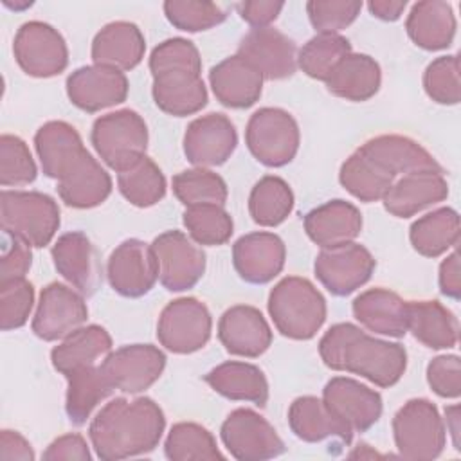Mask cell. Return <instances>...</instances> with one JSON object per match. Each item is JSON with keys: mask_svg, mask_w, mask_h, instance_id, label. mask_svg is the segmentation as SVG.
Listing matches in <instances>:
<instances>
[{"mask_svg": "<svg viewBox=\"0 0 461 461\" xmlns=\"http://www.w3.org/2000/svg\"><path fill=\"white\" fill-rule=\"evenodd\" d=\"M164 429L166 418L158 403L148 396L131 402L121 396L95 414L88 438L99 459L119 461L155 450Z\"/></svg>", "mask_w": 461, "mask_h": 461, "instance_id": "6da1fadb", "label": "cell"}, {"mask_svg": "<svg viewBox=\"0 0 461 461\" xmlns=\"http://www.w3.org/2000/svg\"><path fill=\"white\" fill-rule=\"evenodd\" d=\"M319 355L330 369L358 375L378 387L398 384L407 369L402 344L371 337L351 322L331 326L319 342Z\"/></svg>", "mask_w": 461, "mask_h": 461, "instance_id": "7a4b0ae2", "label": "cell"}, {"mask_svg": "<svg viewBox=\"0 0 461 461\" xmlns=\"http://www.w3.org/2000/svg\"><path fill=\"white\" fill-rule=\"evenodd\" d=\"M149 70L153 76L151 95L164 113L185 117L207 104L202 58L193 41L169 38L158 43L151 50Z\"/></svg>", "mask_w": 461, "mask_h": 461, "instance_id": "3957f363", "label": "cell"}, {"mask_svg": "<svg viewBox=\"0 0 461 461\" xmlns=\"http://www.w3.org/2000/svg\"><path fill=\"white\" fill-rule=\"evenodd\" d=\"M268 313L277 331L294 340H310L326 321V299L312 281L283 277L268 294Z\"/></svg>", "mask_w": 461, "mask_h": 461, "instance_id": "277c9868", "label": "cell"}, {"mask_svg": "<svg viewBox=\"0 0 461 461\" xmlns=\"http://www.w3.org/2000/svg\"><path fill=\"white\" fill-rule=\"evenodd\" d=\"M0 225L31 247H45L59 229L56 200L40 191H9L0 194Z\"/></svg>", "mask_w": 461, "mask_h": 461, "instance_id": "5b68a950", "label": "cell"}, {"mask_svg": "<svg viewBox=\"0 0 461 461\" xmlns=\"http://www.w3.org/2000/svg\"><path fill=\"white\" fill-rule=\"evenodd\" d=\"M393 436L400 456L411 461L436 459L447 445L445 420L427 398H412L396 411Z\"/></svg>", "mask_w": 461, "mask_h": 461, "instance_id": "8992f818", "label": "cell"}, {"mask_svg": "<svg viewBox=\"0 0 461 461\" xmlns=\"http://www.w3.org/2000/svg\"><path fill=\"white\" fill-rule=\"evenodd\" d=\"M90 140L99 158L119 173L146 155L148 126L135 110L124 108L97 117Z\"/></svg>", "mask_w": 461, "mask_h": 461, "instance_id": "52a82bcc", "label": "cell"}, {"mask_svg": "<svg viewBox=\"0 0 461 461\" xmlns=\"http://www.w3.org/2000/svg\"><path fill=\"white\" fill-rule=\"evenodd\" d=\"M245 142L258 162L267 167H281L297 155L301 133L292 113L283 108L265 106L250 115Z\"/></svg>", "mask_w": 461, "mask_h": 461, "instance_id": "ba28073f", "label": "cell"}, {"mask_svg": "<svg viewBox=\"0 0 461 461\" xmlns=\"http://www.w3.org/2000/svg\"><path fill=\"white\" fill-rule=\"evenodd\" d=\"M212 331L207 306L194 297H180L164 306L157 322V339L171 353L189 355L202 349Z\"/></svg>", "mask_w": 461, "mask_h": 461, "instance_id": "9c48e42d", "label": "cell"}, {"mask_svg": "<svg viewBox=\"0 0 461 461\" xmlns=\"http://www.w3.org/2000/svg\"><path fill=\"white\" fill-rule=\"evenodd\" d=\"M13 54L20 68L32 77H52L68 65L65 38L50 23L31 20L20 25L13 40Z\"/></svg>", "mask_w": 461, "mask_h": 461, "instance_id": "30bf717a", "label": "cell"}, {"mask_svg": "<svg viewBox=\"0 0 461 461\" xmlns=\"http://www.w3.org/2000/svg\"><path fill=\"white\" fill-rule=\"evenodd\" d=\"M229 454L240 461H263L281 456L286 447L274 425L252 409L232 411L220 429Z\"/></svg>", "mask_w": 461, "mask_h": 461, "instance_id": "8fae6325", "label": "cell"}, {"mask_svg": "<svg viewBox=\"0 0 461 461\" xmlns=\"http://www.w3.org/2000/svg\"><path fill=\"white\" fill-rule=\"evenodd\" d=\"M151 250L158 268V281L169 292L193 288L205 272V252L182 230L158 234Z\"/></svg>", "mask_w": 461, "mask_h": 461, "instance_id": "7c38bea8", "label": "cell"}, {"mask_svg": "<svg viewBox=\"0 0 461 461\" xmlns=\"http://www.w3.org/2000/svg\"><path fill=\"white\" fill-rule=\"evenodd\" d=\"M375 267L373 254L364 245L351 241L321 249L313 263V272L330 294L344 297L366 285Z\"/></svg>", "mask_w": 461, "mask_h": 461, "instance_id": "4fadbf2b", "label": "cell"}, {"mask_svg": "<svg viewBox=\"0 0 461 461\" xmlns=\"http://www.w3.org/2000/svg\"><path fill=\"white\" fill-rule=\"evenodd\" d=\"M88 319L85 295L63 283H49L32 317V333L47 342L63 340Z\"/></svg>", "mask_w": 461, "mask_h": 461, "instance_id": "5bb4252c", "label": "cell"}, {"mask_svg": "<svg viewBox=\"0 0 461 461\" xmlns=\"http://www.w3.org/2000/svg\"><path fill=\"white\" fill-rule=\"evenodd\" d=\"M101 367L113 389L139 394L160 378L166 367V355L153 344H128L110 351Z\"/></svg>", "mask_w": 461, "mask_h": 461, "instance_id": "9a60e30c", "label": "cell"}, {"mask_svg": "<svg viewBox=\"0 0 461 461\" xmlns=\"http://www.w3.org/2000/svg\"><path fill=\"white\" fill-rule=\"evenodd\" d=\"M106 277L113 292L122 297L146 295L158 279L151 245L135 238L119 243L108 258Z\"/></svg>", "mask_w": 461, "mask_h": 461, "instance_id": "2e32d148", "label": "cell"}, {"mask_svg": "<svg viewBox=\"0 0 461 461\" xmlns=\"http://www.w3.org/2000/svg\"><path fill=\"white\" fill-rule=\"evenodd\" d=\"M128 90L126 74L104 65H85L67 77V95L70 103L88 113L121 104L126 101Z\"/></svg>", "mask_w": 461, "mask_h": 461, "instance_id": "e0dca14e", "label": "cell"}, {"mask_svg": "<svg viewBox=\"0 0 461 461\" xmlns=\"http://www.w3.org/2000/svg\"><path fill=\"white\" fill-rule=\"evenodd\" d=\"M322 402L351 432L369 430L382 416V396L348 376L331 378L322 389Z\"/></svg>", "mask_w": 461, "mask_h": 461, "instance_id": "ac0fdd59", "label": "cell"}, {"mask_svg": "<svg viewBox=\"0 0 461 461\" xmlns=\"http://www.w3.org/2000/svg\"><path fill=\"white\" fill-rule=\"evenodd\" d=\"M238 146V133L223 113H207L187 124L184 133V155L196 167L225 164Z\"/></svg>", "mask_w": 461, "mask_h": 461, "instance_id": "d6986e66", "label": "cell"}, {"mask_svg": "<svg viewBox=\"0 0 461 461\" xmlns=\"http://www.w3.org/2000/svg\"><path fill=\"white\" fill-rule=\"evenodd\" d=\"M236 54L249 59L261 72L263 79H286L297 70L295 41L274 27L247 32Z\"/></svg>", "mask_w": 461, "mask_h": 461, "instance_id": "ffe728a7", "label": "cell"}, {"mask_svg": "<svg viewBox=\"0 0 461 461\" xmlns=\"http://www.w3.org/2000/svg\"><path fill=\"white\" fill-rule=\"evenodd\" d=\"M61 277L83 295H92L101 285V263L90 238L81 230L61 234L50 249Z\"/></svg>", "mask_w": 461, "mask_h": 461, "instance_id": "44dd1931", "label": "cell"}, {"mask_svg": "<svg viewBox=\"0 0 461 461\" xmlns=\"http://www.w3.org/2000/svg\"><path fill=\"white\" fill-rule=\"evenodd\" d=\"M286 259L285 241L274 232H249L234 241L232 263L240 277L252 285L270 283Z\"/></svg>", "mask_w": 461, "mask_h": 461, "instance_id": "7402d4cb", "label": "cell"}, {"mask_svg": "<svg viewBox=\"0 0 461 461\" xmlns=\"http://www.w3.org/2000/svg\"><path fill=\"white\" fill-rule=\"evenodd\" d=\"M218 339L230 355L256 358L270 348L272 330L258 308L236 304L221 313Z\"/></svg>", "mask_w": 461, "mask_h": 461, "instance_id": "603a6c76", "label": "cell"}, {"mask_svg": "<svg viewBox=\"0 0 461 461\" xmlns=\"http://www.w3.org/2000/svg\"><path fill=\"white\" fill-rule=\"evenodd\" d=\"M214 97L227 108H249L263 92L261 72L243 56L234 54L221 59L209 72Z\"/></svg>", "mask_w": 461, "mask_h": 461, "instance_id": "cb8c5ba5", "label": "cell"}, {"mask_svg": "<svg viewBox=\"0 0 461 461\" xmlns=\"http://www.w3.org/2000/svg\"><path fill=\"white\" fill-rule=\"evenodd\" d=\"M393 178L420 171L443 173L438 160L416 140L403 135H378L358 148Z\"/></svg>", "mask_w": 461, "mask_h": 461, "instance_id": "d4e9b609", "label": "cell"}, {"mask_svg": "<svg viewBox=\"0 0 461 461\" xmlns=\"http://www.w3.org/2000/svg\"><path fill=\"white\" fill-rule=\"evenodd\" d=\"M56 182V189L61 202L74 209L97 207L112 193L110 175L88 153V149L83 155H79Z\"/></svg>", "mask_w": 461, "mask_h": 461, "instance_id": "484cf974", "label": "cell"}, {"mask_svg": "<svg viewBox=\"0 0 461 461\" xmlns=\"http://www.w3.org/2000/svg\"><path fill=\"white\" fill-rule=\"evenodd\" d=\"M304 230L321 249L351 243L362 230V214L346 200H330L304 214Z\"/></svg>", "mask_w": 461, "mask_h": 461, "instance_id": "4316f807", "label": "cell"}, {"mask_svg": "<svg viewBox=\"0 0 461 461\" xmlns=\"http://www.w3.org/2000/svg\"><path fill=\"white\" fill-rule=\"evenodd\" d=\"M448 196V182L443 173L420 171L400 176L382 198L384 207L396 218H411L416 212L443 202Z\"/></svg>", "mask_w": 461, "mask_h": 461, "instance_id": "83f0119b", "label": "cell"}, {"mask_svg": "<svg viewBox=\"0 0 461 461\" xmlns=\"http://www.w3.org/2000/svg\"><path fill=\"white\" fill-rule=\"evenodd\" d=\"M405 299L387 288H369L358 294L351 304L355 319L369 331L385 337H403L409 326Z\"/></svg>", "mask_w": 461, "mask_h": 461, "instance_id": "f1b7e54d", "label": "cell"}, {"mask_svg": "<svg viewBox=\"0 0 461 461\" xmlns=\"http://www.w3.org/2000/svg\"><path fill=\"white\" fill-rule=\"evenodd\" d=\"M146 52L142 31L131 22H110L92 40L90 56L95 65L117 68L121 72L135 68Z\"/></svg>", "mask_w": 461, "mask_h": 461, "instance_id": "f546056e", "label": "cell"}, {"mask_svg": "<svg viewBox=\"0 0 461 461\" xmlns=\"http://www.w3.org/2000/svg\"><path fill=\"white\" fill-rule=\"evenodd\" d=\"M456 14L450 4L439 0L416 2L405 22V29L414 45L425 50L447 49L456 36Z\"/></svg>", "mask_w": 461, "mask_h": 461, "instance_id": "4dcf8cb0", "label": "cell"}, {"mask_svg": "<svg viewBox=\"0 0 461 461\" xmlns=\"http://www.w3.org/2000/svg\"><path fill=\"white\" fill-rule=\"evenodd\" d=\"M34 148L43 175L58 180L86 151L77 130L65 121H49L38 128Z\"/></svg>", "mask_w": 461, "mask_h": 461, "instance_id": "1f68e13d", "label": "cell"}, {"mask_svg": "<svg viewBox=\"0 0 461 461\" xmlns=\"http://www.w3.org/2000/svg\"><path fill=\"white\" fill-rule=\"evenodd\" d=\"M112 351V337L99 324L81 326L67 335L50 351V362L58 373L68 376L72 371L94 366Z\"/></svg>", "mask_w": 461, "mask_h": 461, "instance_id": "d6a6232c", "label": "cell"}, {"mask_svg": "<svg viewBox=\"0 0 461 461\" xmlns=\"http://www.w3.org/2000/svg\"><path fill=\"white\" fill-rule=\"evenodd\" d=\"M288 425L299 439L308 443L337 438L349 445L353 439V432L317 396L295 398L288 409Z\"/></svg>", "mask_w": 461, "mask_h": 461, "instance_id": "836d02e7", "label": "cell"}, {"mask_svg": "<svg viewBox=\"0 0 461 461\" xmlns=\"http://www.w3.org/2000/svg\"><path fill=\"white\" fill-rule=\"evenodd\" d=\"M203 380L212 391L229 400L252 402L259 407H265L268 402V382L254 364L229 360L212 367Z\"/></svg>", "mask_w": 461, "mask_h": 461, "instance_id": "e575fe53", "label": "cell"}, {"mask_svg": "<svg viewBox=\"0 0 461 461\" xmlns=\"http://www.w3.org/2000/svg\"><path fill=\"white\" fill-rule=\"evenodd\" d=\"M324 83L333 95L360 103L371 99L380 90L382 70L375 58L349 52L339 61Z\"/></svg>", "mask_w": 461, "mask_h": 461, "instance_id": "d590c367", "label": "cell"}, {"mask_svg": "<svg viewBox=\"0 0 461 461\" xmlns=\"http://www.w3.org/2000/svg\"><path fill=\"white\" fill-rule=\"evenodd\" d=\"M407 308V331H411L418 342L430 349H448L457 344V317L439 301H409Z\"/></svg>", "mask_w": 461, "mask_h": 461, "instance_id": "8d00e7d4", "label": "cell"}, {"mask_svg": "<svg viewBox=\"0 0 461 461\" xmlns=\"http://www.w3.org/2000/svg\"><path fill=\"white\" fill-rule=\"evenodd\" d=\"M65 378H67L65 411L68 420L74 425L86 423L92 411L103 400H106L113 391V385L110 384L103 367L97 364L76 369Z\"/></svg>", "mask_w": 461, "mask_h": 461, "instance_id": "74e56055", "label": "cell"}, {"mask_svg": "<svg viewBox=\"0 0 461 461\" xmlns=\"http://www.w3.org/2000/svg\"><path fill=\"white\" fill-rule=\"evenodd\" d=\"M412 249L425 258H438L459 241V214L452 207H439L418 218L409 229Z\"/></svg>", "mask_w": 461, "mask_h": 461, "instance_id": "f35d334b", "label": "cell"}, {"mask_svg": "<svg viewBox=\"0 0 461 461\" xmlns=\"http://www.w3.org/2000/svg\"><path fill=\"white\" fill-rule=\"evenodd\" d=\"M339 182L349 194H353L360 202L369 203L382 200L389 187L394 184V178L367 155L357 149L340 166Z\"/></svg>", "mask_w": 461, "mask_h": 461, "instance_id": "ab89813d", "label": "cell"}, {"mask_svg": "<svg viewBox=\"0 0 461 461\" xmlns=\"http://www.w3.org/2000/svg\"><path fill=\"white\" fill-rule=\"evenodd\" d=\"M294 193L290 185L276 175L259 178L249 196V212L261 227H276L283 223L294 209Z\"/></svg>", "mask_w": 461, "mask_h": 461, "instance_id": "60d3db41", "label": "cell"}, {"mask_svg": "<svg viewBox=\"0 0 461 461\" xmlns=\"http://www.w3.org/2000/svg\"><path fill=\"white\" fill-rule=\"evenodd\" d=\"M121 194L135 207H151L166 196V176L162 169L148 157H140L128 169L117 173Z\"/></svg>", "mask_w": 461, "mask_h": 461, "instance_id": "b9f144b4", "label": "cell"}, {"mask_svg": "<svg viewBox=\"0 0 461 461\" xmlns=\"http://www.w3.org/2000/svg\"><path fill=\"white\" fill-rule=\"evenodd\" d=\"M166 457L171 461L223 459L214 436L202 425L180 421L171 427L164 443Z\"/></svg>", "mask_w": 461, "mask_h": 461, "instance_id": "7bdbcfd3", "label": "cell"}, {"mask_svg": "<svg viewBox=\"0 0 461 461\" xmlns=\"http://www.w3.org/2000/svg\"><path fill=\"white\" fill-rule=\"evenodd\" d=\"M351 52V43L342 34L317 32L297 52V67L310 77L326 81L339 61Z\"/></svg>", "mask_w": 461, "mask_h": 461, "instance_id": "ee69618b", "label": "cell"}, {"mask_svg": "<svg viewBox=\"0 0 461 461\" xmlns=\"http://www.w3.org/2000/svg\"><path fill=\"white\" fill-rule=\"evenodd\" d=\"M171 185L175 196L185 207L200 203L225 205L229 194L225 180L207 167H193L180 171L173 176Z\"/></svg>", "mask_w": 461, "mask_h": 461, "instance_id": "f6af8a7d", "label": "cell"}, {"mask_svg": "<svg viewBox=\"0 0 461 461\" xmlns=\"http://www.w3.org/2000/svg\"><path fill=\"white\" fill-rule=\"evenodd\" d=\"M184 227L198 245H223L234 232L230 214L218 203L191 205L182 214Z\"/></svg>", "mask_w": 461, "mask_h": 461, "instance_id": "bcb514c9", "label": "cell"}, {"mask_svg": "<svg viewBox=\"0 0 461 461\" xmlns=\"http://www.w3.org/2000/svg\"><path fill=\"white\" fill-rule=\"evenodd\" d=\"M36 175L38 167L25 140L4 133L0 137V184L4 187L27 185L34 182Z\"/></svg>", "mask_w": 461, "mask_h": 461, "instance_id": "7dc6e473", "label": "cell"}, {"mask_svg": "<svg viewBox=\"0 0 461 461\" xmlns=\"http://www.w3.org/2000/svg\"><path fill=\"white\" fill-rule=\"evenodd\" d=\"M164 14L167 22L185 32H200L220 25L227 14L214 2L193 0H167L164 2Z\"/></svg>", "mask_w": 461, "mask_h": 461, "instance_id": "c3c4849f", "label": "cell"}, {"mask_svg": "<svg viewBox=\"0 0 461 461\" xmlns=\"http://www.w3.org/2000/svg\"><path fill=\"white\" fill-rule=\"evenodd\" d=\"M423 88L438 104H457L461 99L459 58L450 54L430 61L423 72Z\"/></svg>", "mask_w": 461, "mask_h": 461, "instance_id": "681fc988", "label": "cell"}, {"mask_svg": "<svg viewBox=\"0 0 461 461\" xmlns=\"http://www.w3.org/2000/svg\"><path fill=\"white\" fill-rule=\"evenodd\" d=\"M34 304V286L25 277L0 283V328L4 331L22 328Z\"/></svg>", "mask_w": 461, "mask_h": 461, "instance_id": "f907efd6", "label": "cell"}, {"mask_svg": "<svg viewBox=\"0 0 461 461\" xmlns=\"http://www.w3.org/2000/svg\"><path fill=\"white\" fill-rule=\"evenodd\" d=\"M360 9L362 2L358 0H310L306 4L312 27L326 34H339V31L351 25Z\"/></svg>", "mask_w": 461, "mask_h": 461, "instance_id": "816d5d0a", "label": "cell"}, {"mask_svg": "<svg viewBox=\"0 0 461 461\" xmlns=\"http://www.w3.org/2000/svg\"><path fill=\"white\" fill-rule=\"evenodd\" d=\"M427 384L441 398H459L461 362L457 355H439L427 366Z\"/></svg>", "mask_w": 461, "mask_h": 461, "instance_id": "f5cc1de1", "label": "cell"}, {"mask_svg": "<svg viewBox=\"0 0 461 461\" xmlns=\"http://www.w3.org/2000/svg\"><path fill=\"white\" fill-rule=\"evenodd\" d=\"M4 232V230H2ZM32 265L31 245L22 241L20 238L4 232L2 258H0V283L25 277Z\"/></svg>", "mask_w": 461, "mask_h": 461, "instance_id": "db71d44e", "label": "cell"}, {"mask_svg": "<svg viewBox=\"0 0 461 461\" xmlns=\"http://www.w3.org/2000/svg\"><path fill=\"white\" fill-rule=\"evenodd\" d=\"M43 459L45 461H59V459L90 461L92 454L86 439L77 432H70L56 438L43 452Z\"/></svg>", "mask_w": 461, "mask_h": 461, "instance_id": "11a10c76", "label": "cell"}, {"mask_svg": "<svg viewBox=\"0 0 461 461\" xmlns=\"http://www.w3.org/2000/svg\"><path fill=\"white\" fill-rule=\"evenodd\" d=\"M283 7H285L283 2H274V0H247L236 5L240 16L252 29L270 27V23L279 16Z\"/></svg>", "mask_w": 461, "mask_h": 461, "instance_id": "9f6ffc18", "label": "cell"}, {"mask_svg": "<svg viewBox=\"0 0 461 461\" xmlns=\"http://www.w3.org/2000/svg\"><path fill=\"white\" fill-rule=\"evenodd\" d=\"M31 443L18 432L4 429L0 432V459L2 461H34Z\"/></svg>", "mask_w": 461, "mask_h": 461, "instance_id": "6f0895ef", "label": "cell"}, {"mask_svg": "<svg viewBox=\"0 0 461 461\" xmlns=\"http://www.w3.org/2000/svg\"><path fill=\"white\" fill-rule=\"evenodd\" d=\"M439 290L443 295L457 301L461 295V276H459V256L457 252L448 254L439 265Z\"/></svg>", "mask_w": 461, "mask_h": 461, "instance_id": "680465c9", "label": "cell"}, {"mask_svg": "<svg viewBox=\"0 0 461 461\" xmlns=\"http://www.w3.org/2000/svg\"><path fill=\"white\" fill-rule=\"evenodd\" d=\"M407 7L405 0H371L367 4V9L373 16L384 22H394L398 20Z\"/></svg>", "mask_w": 461, "mask_h": 461, "instance_id": "91938a15", "label": "cell"}, {"mask_svg": "<svg viewBox=\"0 0 461 461\" xmlns=\"http://www.w3.org/2000/svg\"><path fill=\"white\" fill-rule=\"evenodd\" d=\"M445 418H447V423H445V430L452 434V443H454V448L459 450V407L457 405H450L445 409Z\"/></svg>", "mask_w": 461, "mask_h": 461, "instance_id": "94428289", "label": "cell"}, {"mask_svg": "<svg viewBox=\"0 0 461 461\" xmlns=\"http://www.w3.org/2000/svg\"><path fill=\"white\" fill-rule=\"evenodd\" d=\"M4 4H5L7 7H11V9H14V11H16V9L20 11V9H25V7H31V5H32V2H31V0H23V2H14V4H9V2H5V0H4Z\"/></svg>", "mask_w": 461, "mask_h": 461, "instance_id": "6125c7cd", "label": "cell"}]
</instances>
